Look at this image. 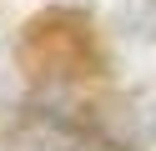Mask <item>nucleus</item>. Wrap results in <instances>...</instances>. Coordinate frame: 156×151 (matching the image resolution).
<instances>
[{
	"label": "nucleus",
	"mask_w": 156,
	"mask_h": 151,
	"mask_svg": "<svg viewBox=\"0 0 156 151\" xmlns=\"http://www.w3.org/2000/svg\"><path fill=\"white\" fill-rule=\"evenodd\" d=\"M106 141L116 151H146L156 141V106H111L106 111Z\"/></svg>",
	"instance_id": "nucleus-1"
},
{
	"label": "nucleus",
	"mask_w": 156,
	"mask_h": 151,
	"mask_svg": "<svg viewBox=\"0 0 156 151\" xmlns=\"http://www.w3.org/2000/svg\"><path fill=\"white\" fill-rule=\"evenodd\" d=\"M61 5H86V10H91V0H61Z\"/></svg>",
	"instance_id": "nucleus-2"
},
{
	"label": "nucleus",
	"mask_w": 156,
	"mask_h": 151,
	"mask_svg": "<svg viewBox=\"0 0 156 151\" xmlns=\"http://www.w3.org/2000/svg\"><path fill=\"white\" fill-rule=\"evenodd\" d=\"M151 5H156V0H151Z\"/></svg>",
	"instance_id": "nucleus-3"
}]
</instances>
